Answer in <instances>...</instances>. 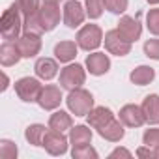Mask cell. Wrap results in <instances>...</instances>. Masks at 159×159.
Segmentation results:
<instances>
[{
	"label": "cell",
	"instance_id": "obj_16",
	"mask_svg": "<svg viewBox=\"0 0 159 159\" xmlns=\"http://www.w3.org/2000/svg\"><path fill=\"white\" fill-rule=\"evenodd\" d=\"M140 107H142V112L146 116V124L157 125L159 124V96L157 94L146 96Z\"/></svg>",
	"mask_w": 159,
	"mask_h": 159
},
{
	"label": "cell",
	"instance_id": "obj_15",
	"mask_svg": "<svg viewBox=\"0 0 159 159\" xmlns=\"http://www.w3.org/2000/svg\"><path fill=\"white\" fill-rule=\"evenodd\" d=\"M23 58L19 47L15 41H6L2 43V47H0V62H2L4 67H10V66H15L19 60Z\"/></svg>",
	"mask_w": 159,
	"mask_h": 159
},
{
	"label": "cell",
	"instance_id": "obj_20",
	"mask_svg": "<svg viewBox=\"0 0 159 159\" xmlns=\"http://www.w3.org/2000/svg\"><path fill=\"white\" fill-rule=\"evenodd\" d=\"M77 51H79V45L75 41H60L54 45V56L62 64H69L71 60H75Z\"/></svg>",
	"mask_w": 159,
	"mask_h": 159
},
{
	"label": "cell",
	"instance_id": "obj_21",
	"mask_svg": "<svg viewBox=\"0 0 159 159\" xmlns=\"http://www.w3.org/2000/svg\"><path fill=\"white\" fill-rule=\"evenodd\" d=\"M69 142L73 148L79 146H86L92 142V129L88 125H75L69 131Z\"/></svg>",
	"mask_w": 159,
	"mask_h": 159
},
{
	"label": "cell",
	"instance_id": "obj_3",
	"mask_svg": "<svg viewBox=\"0 0 159 159\" xmlns=\"http://www.w3.org/2000/svg\"><path fill=\"white\" fill-rule=\"evenodd\" d=\"M103 43V32L98 25H84L77 32V45L83 51H96Z\"/></svg>",
	"mask_w": 159,
	"mask_h": 159
},
{
	"label": "cell",
	"instance_id": "obj_24",
	"mask_svg": "<svg viewBox=\"0 0 159 159\" xmlns=\"http://www.w3.org/2000/svg\"><path fill=\"white\" fill-rule=\"evenodd\" d=\"M47 131H49V129H47L43 124H32V125L26 127L25 137H26V140H28L32 146H43V137H45Z\"/></svg>",
	"mask_w": 159,
	"mask_h": 159
},
{
	"label": "cell",
	"instance_id": "obj_28",
	"mask_svg": "<svg viewBox=\"0 0 159 159\" xmlns=\"http://www.w3.org/2000/svg\"><path fill=\"white\" fill-rule=\"evenodd\" d=\"M71 157L73 159H98V152L90 144H86V146L71 148Z\"/></svg>",
	"mask_w": 159,
	"mask_h": 159
},
{
	"label": "cell",
	"instance_id": "obj_29",
	"mask_svg": "<svg viewBox=\"0 0 159 159\" xmlns=\"http://www.w3.org/2000/svg\"><path fill=\"white\" fill-rule=\"evenodd\" d=\"M146 26L153 36H159V8H153L146 15Z\"/></svg>",
	"mask_w": 159,
	"mask_h": 159
},
{
	"label": "cell",
	"instance_id": "obj_7",
	"mask_svg": "<svg viewBox=\"0 0 159 159\" xmlns=\"http://www.w3.org/2000/svg\"><path fill=\"white\" fill-rule=\"evenodd\" d=\"M36 17H38V23L41 26V30L43 32H51V30H54L58 26L60 17H64V15H60L58 4H43Z\"/></svg>",
	"mask_w": 159,
	"mask_h": 159
},
{
	"label": "cell",
	"instance_id": "obj_8",
	"mask_svg": "<svg viewBox=\"0 0 159 159\" xmlns=\"http://www.w3.org/2000/svg\"><path fill=\"white\" fill-rule=\"evenodd\" d=\"M41 34H34V32H23L15 43L23 54V58H34L36 54H39L41 51Z\"/></svg>",
	"mask_w": 159,
	"mask_h": 159
},
{
	"label": "cell",
	"instance_id": "obj_23",
	"mask_svg": "<svg viewBox=\"0 0 159 159\" xmlns=\"http://www.w3.org/2000/svg\"><path fill=\"white\" fill-rule=\"evenodd\" d=\"M49 127L56 129V131H66L73 127V118L71 114H67L66 111H56L54 114H51L49 118Z\"/></svg>",
	"mask_w": 159,
	"mask_h": 159
},
{
	"label": "cell",
	"instance_id": "obj_12",
	"mask_svg": "<svg viewBox=\"0 0 159 159\" xmlns=\"http://www.w3.org/2000/svg\"><path fill=\"white\" fill-rule=\"evenodd\" d=\"M118 118L125 127H140L146 124V116L142 112V107L139 105H124L120 109Z\"/></svg>",
	"mask_w": 159,
	"mask_h": 159
},
{
	"label": "cell",
	"instance_id": "obj_19",
	"mask_svg": "<svg viewBox=\"0 0 159 159\" xmlns=\"http://www.w3.org/2000/svg\"><path fill=\"white\" fill-rule=\"evenodd\" d=\"M86 118H88L90 127L99 129V127H103L105 124H109V122L114 118V114H112V111L107 109V107H94V109L86 114Z\"/></svg>",
	"mask_w": 159,
	"mask_h": 159
},
{
	"label": "cell",
	"instance_id": "obj_9",
	"mask_svg": "<svg viewBox=\"0 0 159 159\" xmlns=\"http://www.w3.org/2000/svg\"><path fill=\"white\" fill-rule=\"evenodd\" d=\"M131 45L133 43H129L127 39H124L120 36L118 28L109 30L105 34V49H107V52H111L114 56H125V54H129L131 52Z\"/></svg>",
	"mask_w": 159,
	"mask_h": 159
},
{
	"label": "cell",
	"instance_id": "obj_10",
	"mask_svg": "<svg viewBox=\"0 0 159 159\" xmlns=\"http://www.w3.org/2000/svg\"><path fill=\"white\" fill-rule=\"evenodd\" d=\"M86 19V11L79 0H67L64 6V23L69 28H79Z\"/></svg>",
	"mask_w": 159,
	"mask_h": 159
},
{
	"label": "cell",
	"instance_id": "obj_2",
	"mask_svg": "<svg viewBox=\"0 0 159 159\" xmlns=\"http://www.w3.org/2000/svg\"><path fill=\"white\" fill-rule=\"evenodd\" d=\"M66 103H67V109L71 111V114H75V116H86L94 109V96L81 86V88L69 90V94L66 98Z\"/></svg>",
	"mask_w": 159,
	"mask_h": 159
},
{
	"label": "cell",
	"instance_id": "obj_33",
	"mask_svg": "<svg viewBox=\"0 0 159 159\" xmlns=\"http://www.w3.org/2000/svg\"><path fill=\"white\" fill-rule=\"evenodd\" d=\"M109 157L111 159H114V157H131V152L125 150V148H116V150H112L109 153Z\"/></svg>",
	"mask_w": 159,
	"mask_h": 159
},
{
	"label": "cell",
	"instance_id": "obj_34",
	"mask_svg": "<svg viewBox=\"0 0 159 159\" xmlns=\"http://www.w3.org/2000/svg\"><path fill=\"white\" fill-rule=\"evenodd\" d=\"M137 155L139 157H153V150H150V146H142V148H139L137 150Z\"/></svg>",
	"mask_w": 159,
	"mask_h": 159
},
{
	"label": "cell",
	"instance_id": "obj_5",
	"mask_svg": "<svg viewBox=\"0 0 159 159\" xmlns=\"http://www.w3.org/2000/svg\"><path fill=\"white\" fill-rule=\"evenodd\" d=\"M41 83L34 77H23L15 83V94L19 96V99L26 101V103H34L38 101L39 94H41Z\"/></svg>",
	"mask_w": 159,
	"mask_h": 159
},
{
	"label": "cell",
	"instance_id": "obj_26",
	"mask_svg": "<svg viewBox=\"0 0 159 159\" xmlns=\"http://www.w3.org/2000/svg\"><path fill=\"white\" fill-rule=\"evenodd\" d=\"M105 10V0H86V15L90 19H99Z\"/></svg>",
	"mask_w": 159,
	"mask_h": 159
},
{
	"label": "cell",
	"instance_id": "obj_25",
	"mask_svg": "<svg viewBox=\"0 0 159 159\" xmlns=\"http://www.w3.org/2000/svg\"><path fill=\"white\" fill-rule=\"evenodd\" d=\"M17 6L23 13V19H30L39 11V0H17Z\"/></svg>",
	"mask_w": 159,
	"mask_h": 159
},
{
	"label": "cell",
	"instance_id": "obj_30",
	"mask_svg": "<svg viewBox=\"0 0 159 159\" xmlns=\"http://www.w3.org/2000/svg\"><path fill=\"white\" fill-rule=\"evenodd\" d=\"M127 4H129V0H105V8L116 15L124 13L127 10Z\"/></svg>",
	"mask_w": 159,
	"mask_h": 159
},
{
	"label": "cell",
	"instance_id": "obj_36",
	"mask_svg": "<svg viewBox=\"0 0 159 159\" xmlns=\"http://www.w3.org/2000/svg\"><path fill=\"white\" fill-rule=\"evenodd\" d=\"M43 4H60V0H41Z\"/></svg>",
	"mask_w": 159,
	"mask_h": 159
},
{
	"label": "cell",
	"instance_id": "obj_27",
	"mask_svg": "<svg viewBox=\"0 0 159 159\" xmlns=\"http://www.w3.org/2000/svg\"><path fill=\"white\" fill-rule=\"evenodd\" d=\"M17 153H19V150H17L15 142H11L8 139L0 140V157L2 159H17Z\"/></svg>",
	"mask_w": 159,
	"mask_h": 159
},
{
	"label": "cell",
	"instance_id": "obj_35",
	"mask_svg": "<svg viewBox=\"0 0 159 159\" xmlns=\"http://www.w3.org/2000/svg\"><path fill=\"white\" fill-rule=\"evenodd\" d=\"M2 77H4V84H2V90H6V88H8V83H10V79H8V75H6V73H4Z\"/></svg>",
	"mask_w": 159,
	"mask_h": 159
},
{
	"label": "cell",
	"instance_id": "obj_6",
	"mask_svg": "<svg viewBox=\"0 0 159 159\" xmlns=\"http://www.w3.org/2000/svg\"><path fill=\"white\" fill-rule=\"evenodd\" d=\"M67 142H69V139L64 135V131H56L51 127L43 137V148L51 155H64L67 152Z\"/></svg>",
	"mask_w": 159,
	"mask_h": 159
},
{
	"label": "cell",
	"instance_id": "obj_17",
	"mask_svg": "<svg viewBox=\"0 0 159 159\" xmlns=\"http://www.w3.org/2000/svg\"><path fill=\"white\" fill-rule=\"evenodd\" d=\"M98 133H99V135H101L105 140L118 142V140H122V139H124V135H125V129H124V124H122L120 120L112 118L109 124H105L103 127H99V129H98Z\"/></svg>",
	"mask_w": 159,
	"mask_h": 159
},
{
	"label": "cell",
	"instance_id": "obj_22",
	"mask_svg": "<svg viewBox=\"0 0 159 159\" xmlns=\"http://www.w3.org/2000/svg\"><path fill=\"white\" fill-rule=\"evenodd\" d=\"M129 79H131V83L137 84V86H146L155 79V71L150 66H139V67H135L129 73Z\"/></svg>",
	"mask_w": 159,
	"mask_h": 159
},
{
	"label": "cell",
	"instance_id": "obj_13",
	"mask_svg": "<svg viewBox=\"0 0 159 159\" xmlns=\"http://www.w3.org/2000/svg\"><path fill=\"white\" fill-rule=\"evenodd\" d=\"M118 32H120V36H122L124 39H127L129 43H135V41L140 38V34H142V26H140L139 19L129 17V15H124V17L120 19V23H118Z\"/></svg>",
	"mask_w": 159,
	"mask_h": 159
},
{
	"label": "cell",
	"instance_id": "obj_11",
	"mask_svg": "<svg viewBox=\"0 0 159 159\" xmlns=\"http://www.w3.org/2000/svg\"><path fill=\"white\" fill-rule=\"evenodd\" d=\"M36 103L43 111H54L62 103V90L58 86H54V84H47V86L41 88V94H39Z\"/></svg>",
	"mask_w": 159,
	"mask_h": 159
},
{
	"label": "cell",
	"instance_id": "obj_38",
	"mask_svg": "<svg viewBox=\"0 0 159 159\" xmlns=\"http://www.w3.org/2000/svg\"><path fill=\"white\" fill-rule=\"evenodd\" d=\"M148 4H159V0H146Z\"/></svg>",
	"mask_w": 159,
	"mask_h": 159
},
{
	"label": "cell",
	"instance_id": "obj_1",
	"mask_svg": "<svg viewBox=\"0 0 159 159\" xmlns=\"http://www.w3.org/2000/svg\"><path fill=\"white\" fill-rule=\"evenodd\" d=\"M23 13L17 6V2H13L2 15V21H0V32H2V38L6 41H15L21 36L23 30Z\"/></svg>",
	"mask_w": 159,
	"mask_h": 159
},
{
	"label": "cell",
	"instance_id": "obj_32",
	"mask_svg": "<svg viewBox=\"0 0 159 159\" xmlns=\"http://www.w3.org/2000/svg\"><path fill=\"white\" fill-rule=\"evenodd\" d=\"M144 54L152 60H159V39H148L144 43Z\"/></svg>",
	"mask_w": 159,
	"mask_h": 159
},
{
	"label": "cell",
	"instance_id": "obj_31",
	"mask_svg": "<svg viewBox=\"0 0 159 159\" xmlns=\"http://www.w3.org/2000/svg\"><path fill=\"white\" fill-rule=\"evenodd\" d=\"M142 142L150 148H155L159 146V127H152V129H146L144 135H142Z\"/></svg>",
	"mask_w": 159,
	"mask_h": 159
},
{
	"label": "cell",
	"instance_id": "obj_14",
	"mask_svg": "<svg viewBox=\"0 0 159 159\" xmlns=\"http://www.w3.org/2000/svg\"><path fill=\"white\" fill-rule=\"evenodd\" d=\"M86 69L92 75H96V77L105 75L111 69V58H109V54H105V52H92V54H88L86 56Z\"/></svg>",
	"mask_w": 159,
	"mask_h": 159
},
{
	"label": "cell",
	"instance_id": "obj_37",
	"mask_svg": "<svg viewBox=\"0 0 159 159\" xmlns=\"http://www.w3.org/2000/svg\"><path fill=\"white\" fill-rule=\"evenodd\" d=\"M153 157H157V159H159V146H155V148H153Z\"/></svg>",
	"mask_w": 159,
	"mask_h": 159
},
{
	"label": "cell",
	"instance_id": "obj_4",
	"mask_svg": "<svg viewBox=\"0 0 159 159\" xmlns=\"http://www.w3.org/2000/svg\"><path fill=\"white\" fill-rule=\"evenodd\" d=\"M86 81V71L81 64H69L60 71V86L66 90L81 88Z\"/></svg>",
	"mask_w": 159,
	"mask_h": 159
},
{
	"label": "cell",
	"instance_id": "obj_18",
	"mask_svg": "<svg viewBox=\"0 0 159 159\" xmlns=\"http://www.w3.org/2000/svg\"><path fill=\"white\" fill-rule=\"evenodd\" d=\"M34 71L41 81H51V79H54L56 73H58V64H56V60L43 56V58H38V62L34 66Z\"/></svg>",
	"mask_w": 159,
	"mask_h": 159
}]
</instances>
